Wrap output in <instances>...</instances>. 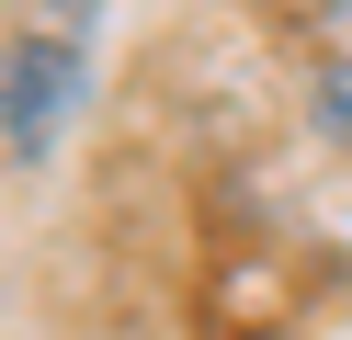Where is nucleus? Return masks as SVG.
<instances>
[{
    "label": "nucleus",
    "instance_id": "obj_2",
    "mask_svg": "<svg viewBox=\"0 0 352 340\" xmlns=\"http://www.w3.org/2000/svg\"><path fill=\"white\" fill-rule=\"evenodd\" d=\"M91 0H57V23L34 12L23 34L0 45V148L12 159H46L57 136H69V113H80V68H91Z\"/></svg>",
    "mask_w": 352,
    "mask_h": 340
},
{
    "label": "nucleus",
    "instance_id": "obj_3",
    "mask_svg": "<svg viewBox=\"0 0 352 340\" xmlns=\"http://www.w3.org/2000/svg\"><path fill=\"white\" fill-rule=\"evenodd\" d=\"M318 125L352 148V45H341V57H318Z\"/></svg>",
    "mask_w": 352,
    "mask_h": 340
},
{
    "label": "nucleus",
    "instance_id": "obj_1",
    "mask_svg": "<svg viewBox=\"0 0 352 340\" xmlns=\"http://www.w3.org/2000/svg\"><path fill=\"white\" fill-rule=\"evenodd\" d=\"M307 317V249L261 216H228L193 272V340H284Z\"/></svg>",
    "mask_w": 352,
    "mask_h": 340
}]
</instances>
